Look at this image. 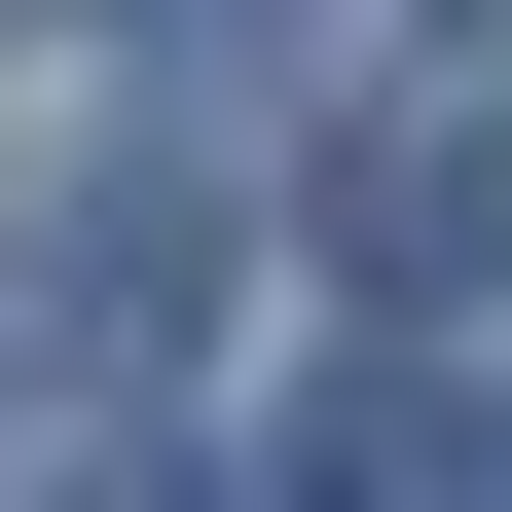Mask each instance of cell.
Here are the masks:
<instances>
[{
  "label": "cell",
  "instance_id": "1",
  "mask_svg": "<svg viewBox=\"0 0 512 512\" xmlns=\"http://www.w3.org/2000/svg\"><path fill=\"white\" fill-rule=\"evenodd\" d=\"M476 256H512V110H366V147H330V293H403V330H439Z\"/></svg>",
  "mask_w": 512,
  "mask_h": 512
},
{
  "label": "cell",
  "instance_id": "2",
  "mask_svg": "<svg viewBox=\"0 0 512 512\" xmlns=\"http://www.w3.org/2000/svg\"><path fill=\"white\" fill-rule=\"evenodd\" d=\"M37 330H74V366H183V330H220V183H74Z\"/></svg>",
  "mask_w": 512,
  "mask_h": 512
},
{
  "label": "cell",
  "instance_id": "3",
  "mask_svg": "<svg viewBox=\"0 0 512 512\" xmlns=\"http://www.w3.org/2000/svg\"><path fill=\"white\" fill-rule=\"evenodd\" d=\"M0 37H37V0H0Z\"/></svg>",
  "mask_w": 512,
  "mask_h": 512
}]
</instances>
